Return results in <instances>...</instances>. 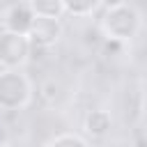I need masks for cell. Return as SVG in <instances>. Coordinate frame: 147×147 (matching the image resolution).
Segmentation results:
<instances>
[{
  "instance_id": "obj_1",
  "label": "cell",
  "mask_w": 147,
  "mask_h": 147,
  "mask_svg": "<svg viewBox=\"0 0 147 147\" xmlns=\"http://www.w3.org/2000/svg\"><path fill=\"white\" fill-rule=\"evenodd\" d=\"M140 28H142V16L131 2L106 7V11L99 21L101 37L113 39V41H122V44H129L140 32Z\"/></svg>"
},
{
  "instance_id": "obj_2",
  "label": "cell",
  "mask_w": 147,
  "mask_h": 147,
  "mask_svg": "<svg viewBox=\"0 0 147 147\" xmlns=\"http://www.w3.org/2000/svg\"><path fill=\"white\" fill-rule=\"evenodd\" d=\"M32 101V80L23 69H0V110H23Z\"/></svg>"
},
{
  "instance_id": "obj_3",
  "label": "cell",
  "mask_w": 147,
  "mask_h": 147,
  "mask_svg": "<svg viewBox=\"0 0 147 147\" xmlns=\"http://www.w3.org/2000/svg\"><path fill=\"white\" fill-rule=\"evenodd\" d=\"M32 55V41L28 34L0 30V67L2 69H23Z\"/></svg>"
},
{
  "instance_id": "obj_4",
  "label": "cell",
  "mask_w": 147,
  "mask_h": 147,
  "mask_svg": "<svg viewBox=\"0 0 147 147\" xmlns=\"http://www.w3.org/2000/svg\"><path fill=\"white\" fill-rule=\"evenodd\" d=\"M34 11L28 2L18 0L14 2L7 11H5V18H2V30H9V32H18V34H30L32 25H34Z\"/></svg>"
},
{
  "instance_id": "obj_5",
  "label": "cell",
  "mask_w": 147,
  "mask_h": 147,
  "mask_svg": "<svg viewBox=\"0 0 147 147\" xmlns=\"http://www.w3.org/2000/svg\"><path fill=\"white\" fill-rule=\"evenodd\" d=\"M28 37L32 41V48H51L62 37V21L60 18H41V16H37Z\"/></svg>"
},
{
  "instance_id": "obj_6",
  "label": "cell",
  "mask_w": 147,
  "mask_h": 147,
  "mask_svg": "<svg viewBox=\"0 0 147 147\" xmlns=\"http://www.w3.org/2000/svg\"><path fill=\"white\" fill-rule=\"evenodd\" d=\"M110 126H113V117H110V113L103 110V108L90 110V113L85 115V119H83V129H85V133L92 136V138H103V136L110 131Z\"/></svg>"
},
{
  "instance_id": "obj_7",
  "label": "cell",
  "mask_w": 147,
  "mask_h": 147,
  "mask_svg": "<svg viewBox=\"0 0 147 147\" xmlns=\"http://www.w3.org/2000/svg\"><path fill=\"white\" fill-rule=\"evenodd\" d=\"M62 5H64V14L85 18V16H92L103 5V0H62Z\"/></svg>"
},
{
  "instance_id": "obj_8",
  "label": "cell",
  "mask_w": 147,
  "mask_h": 147,
  "mask_svg": "<svg viewBox=\"0 0 147 147\" xmlns=\"http://www.w3.org/2000/svg\"><path fill=\"white\" fill-rule=\"evenodd\" d=\"M34 16H41V18H60L64 14V5L62 0H25Z\"/></svg>"
},
{
  "instance_id": "obj_9",
  "label": "cell",
  "mask_w": 147,
  "mask_h": 147,
  "mask_svg": "<svg viewBox=\"0 0 147 147\" xmlns=\"http://www.w3.org/2000/svg\"><path fill=\"white\" fill-rule=\"evenodd\" d=\"M46 147H90L87 140L78 133H71V131H64V133H57Z\"/></svg>"
},
{
  "instance_id": "obj_10",
  "label": "cell",
  "mask_w": 147,
  "mask_h": 147,
  "mask_svg": "<svg viewBox=\"0 0 147 147\" xmlns=\"http://www.w3.org/2000/svg\"><path fill=\"white\" fill-rule=\"evenodd\" d=\"M60 83L57 80H53V78H48V80H44L41 85H39V99L46 103V106H53L55 101H57V96H60Z\"/></svg>"
},
{
  "instance_id": "obj_11",
  "label": "cell",
  "mask_w": 147,
  "mask_h": 147,
  "mask_svg": "<svg viewBox=\"0 0 147 147\" xmlns=\"http://www.w3.org/2000/svg\"><path fill=\"white\" fill-rule=\"evenodd\" d=\"M5 142H7V129L0 124V147H5Z\"/></svg>"
},
{
  "instance_id": "obj_12",
  "label": "cell",
  "mask_w": 147,
  "mask_h": 147,
  "mask_svg": "<svg viewBox=\"0 0 147 147\" xmlns=\"http://www.w3.org/2000/svg\"><path fill=\"white\" fill-rule=\"evenodd\" d=\"M145 115H147V101H145Z\"/></svg>"
}]
</instances>
